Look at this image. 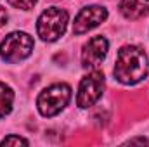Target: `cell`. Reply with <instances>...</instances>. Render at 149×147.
I'll return each mask as SVG.
<instances>
[{"label":"cell","instance_id":"2","mask_svg":"<svg viewBox=\"0 0 149 147\" xmlns=\"http://www.w3.org/2000/svg\"><path fill=\"white\" fill-rule=\"evenodd\" d=\"M68 26V12L59 7L45 9L37 21V33L43 42H56L64 35Z\"/></svg>","mask_w":149,"mask_h":147},{"label":"cell","instance_id":"9","mask_svg":"<svg viewBox=\"0 0 149 147\" xmlns=\"http://www.w3.org/2000/svg\"><path fill=\"white\" fill-rule=\"evenodd\" d=\"M12 102H14V92L0 81V118L7 116L12 109Z\"/></svg>","mask_w":149,"mask_h":147},{"label":"cell","instance_id":"12","mask_svg":"<svg viewBox=\"0 0 149 147\" xmlns=\"http://www.w3.org/2000/svg\"><path fill=\"white\" fill-rule=\"evenodd\" d=\"M5 23H7V12L3 7H0V26H3Z\"/></svg>","mask_w":149,"mask_h":147},{"label":"cell","instance_id":"5","mask_svg":"<svg viewBox=\"0 0 149 147\" xmlns=\"http://www.w3.org/2000/svg\"><path fill=\"white\" fill-rule=\"evenodd\" d=\"M104 92V74L101 71H94V73L87 74L78 87V95H76V104L85 109L94 106L101 95Z\"/></svg>","mask_w":149,"mask_h":147},{"label":"cell","instance_id":"7","mask_svg":"<svg viewBox=\"0 0 149 147\" xmlns=\"http://www.w3.org/2000/svg\"><path fill=\"white\" fill-rule=\"evenodd\" d=\"M108 47H109V42L102 35L90 38L85 43L83 50H81V64H83V68L94 69V68L101 66L106 54H108Z\"/></svg>","mask_w":149,"mask_h":147},{"label":"cell","instance_id":"3","mask_svg":"<svg viewBox=\"0 0 149 147\" xmlns=\"http://www.w3.org/2000/svg\"><path fill=\"white\" fill-rule=\"evenodd\" d=\"M70 99H71V88L66 83H56V85L47 87L38 95L37 106L42 116L52 118L68 106Z\"/></svg>","mask_w":149,"mask_h":147},{"label":"cell","instance_id":"8","mask_svg":"<svg viewBox=\"0 0 149 147\" xmlns=\"http://www.w3.org/2000/svg\"><path fill=\"white\" fill-rule=\"evenodd\" d=\"M120 10L127 19H139L149 14V0H121Z\"/></svg>","mask_w":149,"mask_h":147},{"label":"cell","instance_id":"11","mask_svg":"<svg viewBox=\"0 0 149 147\" xmlns=\"http://www.w3.org/2000/svg\"><path fill=\"white\" fill-rule=\"evenodd\" d=\"M12 7H16V9H23V10H30V9H33L35 7V3H37V0H7Z\"/></svg>","mask_w":149,"mask_h":147},{"label":"cell","instance_id":"6","mask_svg":"<svg viewBox=\"0 0 149 147\" xmlns=\"http://www.w3.org/2000/svg\"><path fill=\"white\" fill-rule=\"evenodd\" d=\"M108 17V10L101 5H90L85 7L78 12L73 23V33L74 35H83L88 30H94L101 23H104Z\"/></svg>","mask_w":149,"mask_h":147},{"label":"cell","instance_id":"10","mask_svg":"<svg viewBox=\"0 0 149 147\" xmlns=\"http://www.w3.org/2000/svg\"><path fill=\"white\" fill-rule=\"evenodd\" d=\"M0 144H2V146H28L30 142H28L26 139H23V137H17V135H9V137H5Z\"/></svg>","mask_w":149,"mask_h":147},{"label":"cell","instance_id":"13","mask_svg":"<svg viewBox=\"0 0 149 147\" xmlns=\"http://www.w3.org/2000/svg\"><path fill=\"white\" fill-rule=\"evenodd\" d=\"M127 144H142L144 146V144H148V139H144V137L142 139H130Z\"/></svg>","mask_w":149,"mask_h":147},{"label":"cell","instance_id":"1","mask_svg":"<svg viewBox=\"0 0 149 147\" xmlns=\"http://www.w3.org/2000/svg\"><path fill=\"white\" fill-rule=\"evenodd\" d=\"M148 55L141 47L127 45L118 50L114 78L125 85H135L148 76Z\"/></svg>","mask_w":149,"mask_h":147},{"label":"cell","instance_id":"4","mask_svg":"<svg viewBox=\"0 0 149 147\" xmlns=\"http://www.w3.org/2000/svg\"><path fill=\"white\" fill-rule=\"evenodd\" d=\"M33 38L24 31H14L2 40L0 57L5 62H19L33 52Z\"/></svg>","mask_w":149,"mask_h":147}]
</instances>
